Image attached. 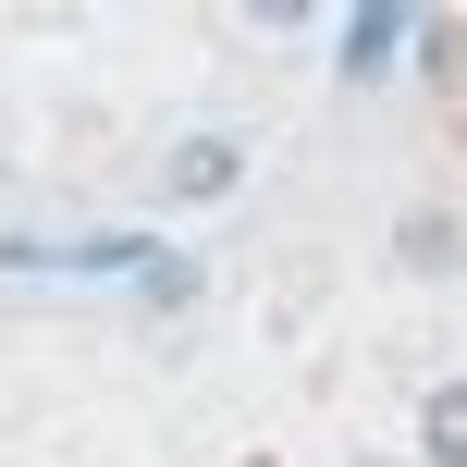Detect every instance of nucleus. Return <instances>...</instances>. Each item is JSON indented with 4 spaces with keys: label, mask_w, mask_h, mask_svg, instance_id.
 I'll return each instance as SVG.
<instances>
[{
    "label": "nucleus",
    "mask_w": 467,
    "mask_h": 467,
    "mask_svg": "<svg viewBox=\"0 0 467 467\" xmlns=\"http://www.w3.org/2000/svg\"><path fill=\"white\" fill-rule=\"evenodd\" d=\"M234 185H246V136L234 123H185L161 148V210H222Z\"/></svg>",
    "instance_id": "nucleus-1"
},
{
    "label": "nucleus",
    "mask_w": 467,
    "mask_h": 467,
    "mask_svg": "<svg viewBox=\"0 0 467 467\" xmlns=\"http://www.w3.org/2000/svg\"><path fill=\"white\" fill-rule=\"evenodd\" d=\"M394 271H406V283H455V271H467V222H455V210H406V222H394Z\"/></svg>",
    "instance_id": "nucleus-2"
},
{
    "label": "nucleus",
    "mask_w": 467,
    "mask_h": 467,
    "mask_svg": "<svg viewBox=\"0 0 467 467\" xmlns=\"http://www.w3.org/2000/svg\"><path fill=\"white\" fill-rule=\"evenodd\" d=\"M431 455L467 467V381H443V394H431Z\"/></svg>",
    "instance_id": "nucleus-3"
},
{
    "label": "nucleus",
    "mask_w": 467,
    "mask_h": 467,
    "mask_svg": "<svg viewBox=\"0 0 467 467\" xmlns=\"http://www.w3.org/2000/svg\"><path fill=\"white\" fill-rule=\"evenodd\" d=\"M234 13H246V25H258V37H307V25H320V13H332V0H234Z\"/></svg>",
    "instance_id": "nucleus-4"
}]
</instances>
